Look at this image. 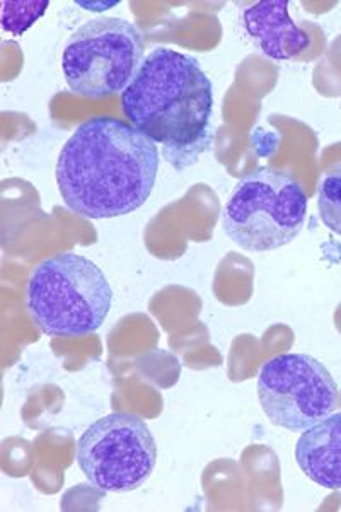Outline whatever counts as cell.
Masks as SVG:
<instances>
[{
  "label": "cell",
  "mask_w": 341,
  "mask_h": 512,
  "mask_svg": "<svg viewBox=\"0 0 341 512\" xmlns=\"http://www.w3.org/2000/svg\"><path fill=\"white\" fill-rule=\"evenodd\" d=\"M318 209L324 226L341 236V163L324 175L319 185Z\"/></svg>",
  "instance_id": "obj_10"
},
{
  "label": "cell",
  "mask_w": 341,
  "mask_h": 512,
  "mask_svg": "<svg viewBox=\"0 0 341 512\" xmlns=\"http://www.w3.org/2000/svg\"><path fill=\"white\" fill-rule=\"evenodd\" d=\"M48 0H24V2H2V28L14 36L23 35L45 14Z\"/></svg>",
  "instance_id": "obj_11"
},
{
  "label": "cell",
  "mask_w": 341,
  "mask_h": 512,
  "mask_svg": "<svg viewBox=\"0 0 341 512\" xmlns=\"http://www.w3.org/2000/svg\"><path fill=\"white\" fill-rule=\"evenodd\" d=\"M157 171L159 151L149 137L116 118H91L58 156V192L79 216L113 219L147 202Z\"/></svg>",
  "instance_id": "obj_1"
},
{
  "label": "cell",
  "mask_w": 341,
  "mask_h": 512,
  "mask_svg": "<svg viewBox=\"0 0 341 512\" xmlns=\"http://www.w3.org/2000/svg\"><path fill=\"white\" fill-rule=\"evenodd\" d=\"M295 461L309 480L341 490V412L330 414L301 434Z\"/></svg>",
  "instance_id": "obj_9"
},
{
  "label": "cell",
  "mask_w": 341,
  "mask_h": 512,
  "mask_svg": "<svg viewBox=\"0 0 341 512\" xmlns=\"http://www.w3.org/2000/svg\"><path fill=\"white\" fill-rule=\"evenodd\" d=\"M157 444L137 415L115 412L96 420L77 441V463L94 489L132 492L156 466Z\"/></svg>",
  "instance_id": "obj_6"
},
{
  "label": "cell",
  "mask_w": 341,
  "mask_h": 512,
  "mask_svg": "<svg viewBox=\"0 0 341 512\" xmlns=\"http://www.w3.org/2000/svg\"><path fill=\"white\" fill-rule=\"evenodd\" d=\"M113 289L103 270L77 253L53 255L38 265L26 287L31 320L50 337L96 332L110 315Z\"/></svg>",
  "instance_id": "obj_3"
},
{
  "label": "cell",
  "mask_w": 341,
  "mask_h": 512,
  "mask_svg": "<svg viewBox=\"0 0 341 512\" xmlns=\"http://www.w3.org/2000/svg\"><path fill=\"white\" fill-rule=\"evenodd\" d=\"M306 219L307 195L301 183L289 173L265 166L234 187L222 227L243 250L263 253L292 243Z\"/></svg>",
  "instance_id": "obj_4"
},
{
  "label": "cell",
  "mask_w": 341,
  "mask_h": 512,
  "mask_svg": "<svg viewBox=\"0 0 341 512\" xmlns=\"http://www.w3.org/2000/svg\"><path fill=\"white\" fill-rule=\"evenodd\" d=\"M142 59L144 38L132 23L99 18L70 36L62 55V69L72 93L103 99L127 89Z\"/></svg>",
  "instance_id": "obj_5"
},
{
  "label": "cell",
  "mask_w": 341,
  "mask_h": 512,
  "mask_svg": "<svg viewBox=\"0 0 341 512\" xmlns=\"http://www.w3.org/2000/svg\"><path fill=\"white\" fill-rule=\"evenodd\" d=\"M258 398L273 425L306 431L335 412L338 384L318 359L307 354H282L261 367Z\"/></svg>",
  "instance_id": "obj_7"
},
{
  "label": "cell",
  "mask_w": 341,
  "mask_h": 512,
  "mask_svg": "<svg viewBox=\"0 0 341 512\" xmlns=\"http://www.w3.org/2000/svg\"><path fill=\"white\" fill-rule=\"evenodd\" d=\"M122 110L132 127L166 149L176 169L197 163L209 151L214 88L191 55L152 50L123 91Z\"/></svg>",
  "instance_id": "obj_2"
},
{
  "label": "cell",
  "mask_w": 341,
  "mask_h": 512,
  "mask_svg": "<svg viewBox=\"0 0 341 512\" xmlns=\"http://www.w3.org/2000/svg\"><path fill=\"white\" fill-rule=\"evenodd\" d=\"M243 28L249 40L272 60H290L311 45V38L290 19L289 2H255L243 11Z\"/></svg>",
  "instance_id": "obj_8"
}]
</instances>
